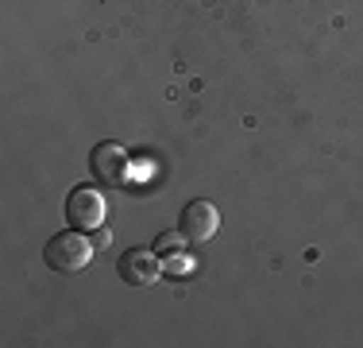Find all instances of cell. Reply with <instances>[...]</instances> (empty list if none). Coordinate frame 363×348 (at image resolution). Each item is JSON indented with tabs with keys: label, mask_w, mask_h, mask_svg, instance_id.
Wrapping results in <instances>:
<instances>
[{
	"label": "cell",
	"mask_w": 363,
	"mask_h": 348,
	"mask_svg": "<svg viewBox=\"0 0 363 348\" xmlns=\"http://www.w3.org/2000/svg\"><path fill=\"white\" fill-rule=\"evenodd\" d=\"M116 271L128 286H147L159 278V251L155 248H128L120 251L116 259Z\"/></svg>",
	"instance_id": "cell-5"
},
{
	"label": "cell",
	"mask_w": 363,
	"mask_h": 348,
	"mask_svg": "<svg viewBox=\"0 0 363 348\" xmlns=\"http://www.w3.org/2000/svg\"><path fill=\"white\" fill-rule=\"evenodd\" d=\"M89 174L101 186H124L128 174H132V159H128V151L116 139H105V143H97L89 155Z\"/></svg>",
	"instance_id": "cell-2"
},
{
	"label": "cell",
	"mask_w": 363,
	"mask_h": 348,
	"mask_svg": "<svg viewBox=\"0 0 363 348\" xmlns=\"http://www.w3.org/2000/svg\"><path fill=\"white\" fill-rule=\"evenodd\" d=\"M93 251H97V244L85 240V232L70 229V232H58V236L47 240L43 259H47V267L55 275H77V271H85V267H89Z\"/></svg>",
	"instance_id": "cell-1"
},
{
	"label": "cell",
	"mask_w": 363,
	"mask_h": 348,
	"mask_svg": "<svg viewBox=\"0 0 363 348\" xmlns=\"http://www.w3.org/2000/svg\"><path fill=\"white\" fill-rule=\"evenodd\" d=\"M186 232H178V229H167V232H159V236H155V244L151 248L159 251V256H178L182 248H186Z\"/></svg>",
	"instance_id": "cell-6"
},
{
	"label": "cell",
	"mask_w": 363,
	"mask_h": 348,
	"mask_svg": "<svg viewBox=\"0 0 363 348\" xmlns=\"http://www.w3.org/2000/svg\"><path fill=\"white\" fill-rule=\"evenodd\" d=\"M178 224H182V232H186L189 244H209L220 229V213L209 197H194V202H186V209H182Z\"/></svg>",
	"instance_id": "cell-4"
},
{
	"label": "cell",
	"mask_w": 363,
	"mask_h": 348,
	"mask_svg": "<svg viewBox=\"0 0 363 348\" xmlns=\"http://www.w3.org/2000/svg\"><path fill=\"white\" fill-rule=\"evenodd\" d=\"M66 221L77 232H97L105 224V197L93 186H74L66 197Z\"/></svg>",
	"instance_id": "cell-3"
}]
</instances>
